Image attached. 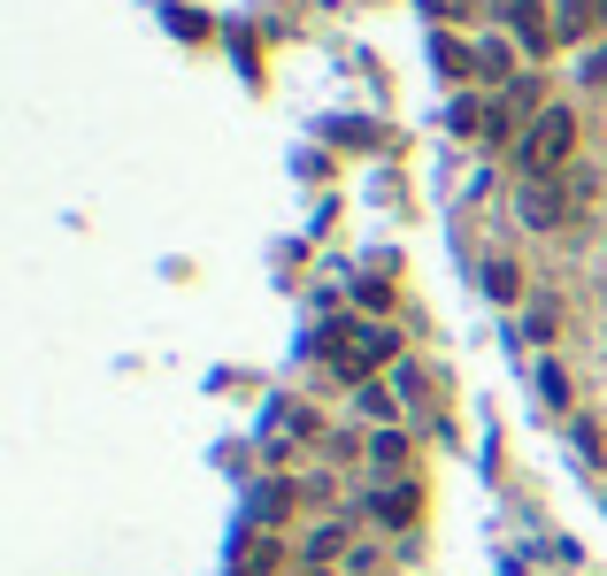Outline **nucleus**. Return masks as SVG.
Masks as SVG:
<instances>
[{
    "label": "nucleus",
    "instance_id": "1",
    "mask_svg": "<svg viewBox=\"0 0 607 576\" xmlns=\"http://www.w3.org/2000/svg\"><path fill=\"white\" fill-rule=\"evenodd\" d=\"M393 331H377V323H331L323 331V362L338 369V377H354V385H369V369L377 362H393Z\"/></svg>",
    "mask_w": 607,
    "mask_h": 576
},
{
    "label": "nucleus",
    "instance_id": "2",
    "mask_svg": "<svg viewBox=\"0 0 607 576\" xmlns=\"http://www.w3.org/2000/svg\"><path fill=\"white\" fill-rule=\"evenodd\" d=\"M569 146H577V116H569V108H538L531 132H523V169H531V177H554V169L569 161Z\"/></svg>",
    "mask_w": 607,
    "mask_h": 576
},
{
    "label": "nucleus",
    "instance_id": "3",
    "mask_svg": "<svg viewBox=\"0 0 607 576\" xmlns=\"http://www.w3.org/2000/svg\"><path fill=\"white\" fill-rule=\"evenodd\" d=\"M507 23L523 31V46H531V54H554V46H562V23H546V8H538V0H507Z\"/></svg>",
    "mask_w": 607,
    "mask_h": 576
},
{
    "label": "nucleus",
    "instance_id": "4",
    "mask_svg": "<svg viewBox=\"0 0 607 576\" xmlns=\"http://www.w3.org/2000/svg\"><path fill=\"white\" fill-rule=\"evenodd\" d=\"M523 223H531V231H554V223H569V200H562L546 177H531V185H523Z\"/></svg>",
    "mask_w": 607,
    "mask_h": 576
},
{
    "label": "nucleus",
    "instance_id": "5",
    "mask_svg": "<svg viewBox=\"0 0 607 576\" xmlns=\"http://www.w3.org/2000/svg\"><path fill=\"white\" fill-rule=\"evenodd\" d=\"M600 15H607V0H562V39H585Z\"/></svg>",
    "mask_w": 607,
    "mask_h": 576
},
{
    "label": "nucleus",
    "instance_id": "6",
    "mask_svg": "<svg viewBox=\"0 0 607 576\" xmlns=\"http://www.w3.org/2000/svg\"><path fill=\"white\" fill-rule=\"evenodd\" d=\"M439 70H447V77H469V70H484V62H477L461 39H439Z\"/></svg>",
    "mask_w": 607,
    "mask_h": 576
},
{
    "label": "nucleus",
    "instance_id": "7",
    "mask_svg": "<svg viewBox=\"0 0 607 576\" xmlns=\"http://www.w3.org/2000/svg\"><path fill=\"white\" fill-rule=\"evenodd\" d=\"M270 562H278V546H270V538H239V569H247V576H262Z\"/></svg>",
    "mask_w": 607,
    "mask_h": 576
},
{
    "label": "nucleus",
    "instance_id": "8",
    "mask_svg": "<svg viewBox=\"0 0 607 576\" xmlns=\"http://www.w3.org/2000/svg\"><path fill=\"white\" fill-rule=\"evenodd\" d=\"M484 292H492V300H515V292H523L515 262H492V270H484Z\"/></svg>",
    "mask_w": 607,
    "mask_h": 576
},
{
    "label": "nucleus",
    "instance_id": "9",
    "mask_svg": "<svg viewBox=\"0 0 607 576\" xmlns=\"http://www.w3.org/2000/svg\"><path fill=\"white\" fill-rule=\"evenodd\" d=\"M285 507H293V492H285V484H262V500H254V515H262V523H278Z\"/></svg>",
    "mask_w": 607,
    "mask_h": 576
},
{
    "label": "nucleus",
    "instance_id": "10",
    "mask_svg": "<svg viewBox=\"0 0 607 576\" xmlns=\"http://www.w3.org/2000/svg\"><path fill=\"white\" fill-rule=\"evenodd\" d=\"M377 515H385V523H408V515H416V492H385Z\"/></svg>",
    "mask_w": 607,
    "mask_h": 576
},
{
    "label": "nucleus",
    "instance_id": "11",
    "mask_svg": "<svg viewBox=\"0 0 607 576\" xmlns=\"http://www.w3.org/2000/svg\"><path fill=\"white\" fill-rule=\"evenodd\" d=\"M538 392H546V408H569V377H562V369H546Z\"/></svg>",
    "mask_w": 607,
    "mask_h": 576
},
{
    "label": "nucleus",
    "instance_id": "12",
    "mask_svg": "<svg viewBox=\"0 0 607 576\" xmlns=\"http://www.w3.org/2000/svg\"><path fill=\"white\" fill-rule=\"evenodd\" d=\"M585 85H593V93H607V54H593V62H585Z\"/></svg>",
    "mask_w": 607,
    "mask_h": 576
}]
</instances>
